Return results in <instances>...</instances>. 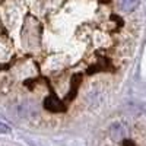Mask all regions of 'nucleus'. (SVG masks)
I'll return each mask as SVG.
<instances>
[{
  "instance_id": "nucleus-1",
  "label": "nucleus",
  "mask_w": 146,
  "mask_h": 146,
  "mask_svg": "<svg viewBox=\"0 0 146 146\" xmlns=\"http://www.w3.org/2000/svg\"><path fill=\"white\" fill-rule=\"evenodd\" d=\"M44 108L50 113H63L66 111V107L64 104L60 101L56 95H50V96H45L44 100Z\"/></svg>"
},
{
  "instance_id": "nucleus-2",
  "label": "nucleus",
  "mask_w": 146,
  "mask_h": 146,
  "mask_svg": "<svg viewBox=\"0 0 146 146\" xmlns=\"http://www.w3.org/2000/svg\"><path fill=\"white\" fill-rule=\"evenodd\" d=\"M118 7L123 12H133L140 3V0H117Z\"/></svg>"
},
{
  "instance_id": "nucleus-3",
  "label": "nucleus",
  "mask_w": 146,
  "mask_h": 146,
  "mask_svg": "<svg viewBox=\"0 0 146 146\" xmlns=\"http://www.w3.org/2000/svg\"><path fill=\"white\" fill-rule=\"evenodd\" d=\"M124 130H123V127H121V124L120 123H114L113 124V127H111V135H113V137L115 139V140H120L121 137H123V133Z\"/></svg>"
},
{
  "instance_id": "nucleus-4",
  "label": "nucleus",
  "mask_w": 146,
  "mask_h": 146,
  "mask_svg": "<svg viewBox=\"0 0 146 146\" xmlns=\"http://www.w3.org/2000/svg\"><path fill=\"white\" fill-rule=\"evenodd\" d=\"M6 133H10V127L3 121H0V135H6Z\"/></svg>"
}]
</instances>
